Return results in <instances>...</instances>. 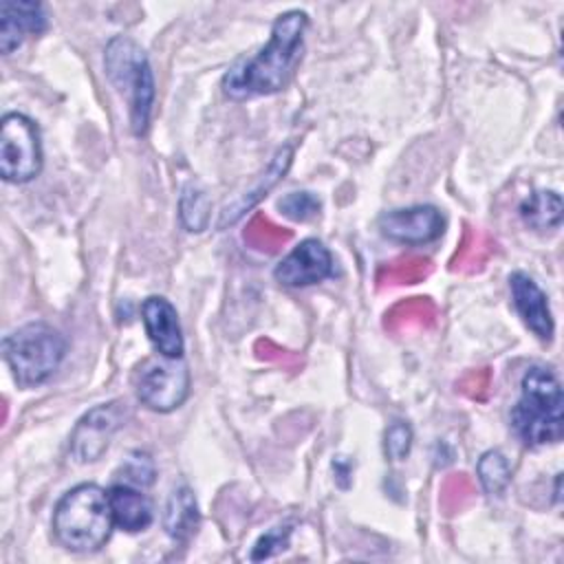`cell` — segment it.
I'll return each instance as SVG.
<instances>
[{
	"instance_id": "24",
	"label": "cell",
	"mask_w": 564,
	"mask_h": 564,
	"mask_svg": "<svg viewBox=\"0 0 564 564\" xmlns=\"http://www.w3.org/2000/svg\"><path fill=\"white\" fill-rule=\"evenodd\" d=\"M491 253V242L482 240V236H478L476 231H469L465 236V245L460 247V251L454 258V269H463V271H474L478 269L487 256Z\"/></svg>"
},
{
	"instance_id": "20",
	"label": "cell",
	"mask_w": 564,
	"mask_h": 564,
	"mask_svg": "<svg viewBox=\"0 0 564 564\" xmlns=\"http://www.w3.org/2000/svg\"><path fill=\"white\" fill-rule=\"evenodd\" d=\"M476 474L487 494L500 496L511 480V465L502 452L489 449L478 458Z\"/></svg>"
},
{
	"instance_id": "22",
	"label": "cell",
	"mask_w": 564,
	"mask_h": 564,
	"mask_svg": "<svg viewBox=\"0 0 564 564\" xmlns=\"http://www.w3.org/2000/svg\"><path fill=\"white\" fill-rule=\"evenodd\" d=\"M432 271V264L427 258L421 256H405L390 264H383L377 273V280L381 284H414L423 280Z\"/></svg>"
},
{
	"instance_id": "27",
	"label": "cell",
	"mask_w": 564,
	"mask_h": 564,
	"mask_svg": "<svg viewBox=\"0 0 564 564\" xmlns=\"http://www.w3.org/2000/svg\"><path fill=\"white\" fill-rule=\"evenodd\" d=\"M289 538H291V527L289 524H280V527H273L269 529L264 535H260V540L253 544V551H251V560L258 562V560H267V557H273L275 553L284 551L289 546Z\"/></svg>"
},
{
	"instance_id": "9",
	"label": "cell",
	"mask_w": 564,
	"mask_h": 564,
	"mask_svg": "<svg viewBox=\"0 0 564 564\" xmlns=\"http://www.w3.org/2000/svg\"><path fill=\"white\" fill-rule=\"evenodd\" d=\"M379 229L390 240L403 245H425L443 234L445 220L434 205H414L381 214Z\"/></svg>"
},
{
	"instance_id": "5",
	"label": "cell",
	"mask_w": 564,
	"mask_h": 564,
	"mask_svg": "<svg viewBox=\"0 0 564 564\" xmlns=\"http://www.w3.org/2000/svg\"><path fill=\"white\" fill-rule=\"evenodd\" d=\"M2 352L18 386L33 388L59 368L66 355V339L57 328L31 322L4 337Z\"/></svg>"
},
{
	"instance_id": "12",
	"label": "cell",
	"mask_w": 564,
	"mask_h": 564,
	"mask_svg": "<svg viewBox=\"0 0 564 564\" xmlns=\"http://www.w3.org/2000/svg\"><path fill=\"white\" fill-rule=\"evenodd\" d=\"M141 319L154 350L163 357H183V333L176 308L161 295H150L141 304Z\"/></svg>"
},
{
	"instance_id": "6",
	"label": "cell",
	"mask_w": 564,
	"mask_h": 564,
	"mask_svg": "<svg viewBox=\"0 0 564 564\" xmlns=\"http://www.w3.org/2000/svg\"><path fill=\"white\" fill-rule=\"evenodd\" d=\"M132 383L145 408L154 412H172L181 408L189 394V370L183 357H150L137 366Z\"/></svg>"
},
{
	"instance_id": "17",
	"label": "cell",
	"mask_w": 564,
	"mask_h": 564,
	"mask_svg": "<svg viewBox=\"0 0 564 564\" xmlns=\"http://www.w3.org/2000/svg\"><path fill=\"white\" fill-rule=\"evenodd\" d=\"M562 196L553 189H542V192H533L529 198H524V203L520 205V216L522 220L535 229V231H549V229H557L562 223Z\"/></svg>"
},
{
	"instance_id": "28",
	"label": "cell",
	"mask_w": 564,
	"mask_h": 564,
	"mask_svg": "<svg viewBox=\"0 0 564 564\" xmlns=\"http://www.w3.org/2000/svg\"><path fill=\"white\" fill-rule=\"evenodd\" d=\"M474 485L465 474H456L452 478H447L443 482V491H441V502L443 507L452 513L456 509H460L469 498H471Z\"/></svg>"
},
{
	"instance_id": "15",
	"label": "cell",
	"mask_w": 564,
	"mask_h": 564,
	"mask_svg": "<svg viewBox=\"0 0 564 564\" xmlns=\"http://www.w3.org/2000/svg\"><path fill=\"white\" fill-rule=\"evenodd\" d=\"M110 509L115 524L128 533H137L150 527L152 522V505L134 485H112L110 491Z\"/></svg>"
},
{
	"instance_id": "14",
	"label": "cell",
	"mask_w": 564,
	"mask_h": 564,
	"mask_svg": "<svg viewBox=\"0 0 564 564\" xmlns=\"http://www.w3.org/2000/svg\"><path fill=\"white\" fill-rule=\"evenodd\" d=\"M509 289H511L513 306L522 317V322L529 326V330L535 337H540L542 341H549L553 337L555 326H553V315H551L544 291L533 282V278H529L522 271L511 273Z\"/></svg>"
},
{
	"instance_id": "4",
	"label": "cell",
	"mask_w": 564,
	"mask_h": 564,
	"mask_svg": "<svg viewBox=\"0 0 564 564\" xmlns=\"http://www.w3.org/2000/svg\"><path fill=\"white\" fill-rule=\"evenodd\" d=\"M106 75L110 84L128 97L130 104V128L137 137L145 134L150 126V115L154 106V75L148 62L145 51L130 37L117 35L108 42L106 55Z\"/></svg>"
},
{
	"instance_id": "19",
	"label": "cell",
	"mask_w": 564,
	"mask_h": 564,
	"mask_svg": "<svg viewBox=\"0 0 564 564\" xmlns=\"http://www.w3.org/2000/svg\"><path fill=\"white\" fill-rule=\"evenodd\" d=\"M245 242L258 251H267L273 253L278 251L282 245H286L291 240V229L275 225L271 218H267L264 214H256L245 234H242Z\"/></svg>"
},
{
	"instance_id": "2",
	"label": "cell",
	"mask_w": 564,
	"mask_h": 564,
	"mask_svg": "<svg viewBox=\"0 0 564 564\" xmlns=\"http://www.w3.org/2000/svg\"><path fill=\"white\" fill-rule=\"evenodd\" d=\"M112 527L110 496L95 482L68 489L53 511V533L68 551H99L108 542Z\"/></svg>"
},
{
	"instance_id": "18",
	"label": "cell",
	"mask_w": 564,
	"mask_h": 564,
	"mask_svg": "<svg viewBox=\"0 0 564 564\" xmlns=\"http://www.w3.org/2000/svg\"><path fill=\"white\" fill-rule=\"evenodd\" d=\"M436 319V308L427 297H412L386 313V328L390 330H412L427 328Z\"/></svg>"
},
{
	"instance_id": "16",
	"label": "cell",
	"mask_w": 564,
	"mask_h": 564,
	"mask_svg": "<svg viewBox=\"0 0 564 564\" xmlns=\"http://www.w3.org/2000/svg\"><path fill=\"white\" fill-rule=\"evenodd\" d=\"M198 522H200V513H198V505L192 489L187 485L176 487L170 494L163 511L165 533L176 542H185L196 533Z\"/></svg>"
},
{
	"instance_id": "3",
	"label": "cell",
	"mask_w": 564,
	"mask_h": 564,
	"mask_svg": "<svg viewBox=\"0 0 564 564\" xmlns=\"http://www.w3.org/2000/svg\"><path fill=\"white\" fill-rule=\"evenodd\" d=\"M562 386L544 366H531L520 383V399L511 410V425L529 447L555 445L564 434Z\"/></svg>"
},
{
	"instance_id": "21",
	"label": "cell",
	"mask_w": 564,
	"mask_h": 564,
	"mask_svg": "<svg viewBox=\"0 0 564 564\" xmlns=\"http://www.w3.org/2000/svg\"><path fill=\"white\" fill-rule=\"evenodd\" d=\"M209 198L207 194L196 185H185L178 200V218L187 231H203L209 223Z\"/></svg>"
},
{
	"instance_id": "13",
	"label": "cell",
	"mask_w": 564,
	"mask_h": 564,
	"mask_svg": "<svg viewBox=\"0 0 564 564\" xmlns=\"http://www.w3.org/2000/svg\"><path fill=\"white\" fill-rule=\"evenodd\" d=\"M293 152H295L293 143H284L282 148H278L273 159L269 161L267 170L256 178L253 187L247 189L242 196H238L236 200H231V203H227L223 207V212H220V216L216 220V227L225 229V227L238 223L253 205H258L278 185V181L289 172L291 161H293Z\"/></svg>"
},
{
	"instance_id": "25",
	"label": "cell",
	"mask_w": 564,
	"mask_h": 564,
	"mask_svg": "<svg viewBox=\"0 0 564 564\" xmlns=\"http://www.w3.org/2000/svg\"><path fill=\"white\" fill-rule=\"evenodd\" d=\"M121 478L126 485H134V487H148L154 482V463L148 454L143 452H134L128 456V460L121 467Z\"/></svg>"
},
{
	"instance_id": "29",
	"label": "cell",
	"mask_w": 564,
	"mask_h": 564,
	"mask_svg": "<svg viewBox=\"0 0 564 564\" xmlns=\"http://www.w3.org/2000/svg\"><path fill=\"white\" fill-rule=\"evenodd\" d=\"M460 386H463V390H465L469 397H478V390L489 386V372H487V370H476V372L467 375Z\"/></svg>"
},
{
	"instance_id": "7",
	"label": "cell",
	"mask_w": 564,
	"mask_h": 564,
	"mask_svg": "<svg viewBox=\"0 0 564 564\" xmlns=\"http://www.w3.org/2000/svg\"><path fill=\"white\" fill-rule=\"evenodd\" d=\"M42 170V143L35 121L9 112L0 132V174L7 183H29Z\"/></svg>"
},
{
	"instance_id": "26",
	"label": "cell",
	"mask_w": 564,
	"mask_h": 564,
	"mask_svg": "<svg viewBox=\"0 0 564 564\" xmlns=\"http://www.w3.org/2000/svg\"><path fill=\"white\" fill-rule=\"evenodd\" d=\"M412 447V430L408 423L397 421L383 434V452L390 460H403Z\"/></svg>"
},
{
	"instance_id": "8",
	"label": "cell",
	"mask_w": 564,
	"mask_h": 564,
	"mask_svg": "<svg viewBox=\"0 0 564 564\" xmlns=\"http://www.w3.org/2000/svg\"><path fill=\"white\" fill-rule=\"evenodd\" d=\"M126 419H128V405L119 399L88 410L75 423L70 436H68L70 458L79 465L99 460Z\"/></svg>"
},
{
	"instance_id": "10",
	"label": "cell",
	"mask_w": 564,
	"mask_h": 564,
	"mask_svg": "<svg viewBox=\"0 0 564 564\" xmlns=\"http://www.w3.org/2000/svg\"><path fill=\"white\" fill-rule=\"evenodd\" d=\"M333 271V256L324 242L306 238L278 262L273 275L284 286H308L330 278Z\"/></svg>"
},
{
	"instance_id": "1",
	"label": "cell",
	"mask_w": 564,
	"mask_h": 564,
	"mask_svg": "<svg viewBox=\"0 0 564 564\" xmlns=\"http://www.w3.org/2000/svg\"><path fill=\"white\" fill-rule=\"evenodd\" d=\"M306 26L308 15L300 9L278 15L267 46H262L256 55L236 62L223 75V93L234 101H245L282 90L300 62Z\"/></svg>"
},
{
	"instance_id": "23",
	"label": "cell",
	"mask_w": 564,
	"mask_h": 564,
	"mask_svg": "<svg viewBox=\"0 0 564 564\" xmlns=\"http://www.w3.org/2000/svg\"><path fill=\"white\" fill-rule=\"evenodd\" d=\"M278 209H280L286 218L304 223V220H313V218L319 214L322 203H319V198H317L315 194H311V192H291V194H286V196H282V198L278 200Z\"/></svg>"
},
{
	"instance_id": "11",
	"label": "cell",
	"mask_w": 564,
	"mask_h": 564,
	"mask_svg": "<svg viewBox=\"0 0 564 564\" xmlns=\"http://www.w3.org/2000/svg\"><path fill=\"white\" fill-rule=\"evenodd\" d=\"M48 26L46 11L40 2L2 0L0 2V51L11 55L26 35H40Z\"/></svg>"
}]
</instances>
